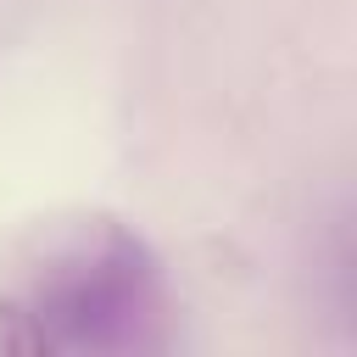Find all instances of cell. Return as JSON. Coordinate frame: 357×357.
<instances>
[{"mask_svg": "<svg viewBox=\"0 0 357 357\" xmlns=\"http://www.w3.org/2000/svg\"><path fill=\"white\" fill-rule=\"evenodd\" d=\"M6 346L28 357H145L178 346V296L123 218H73L39 240L6 296Z\"/></svg>", "mask_w": 357, "mask_h": 357, "instance_id": "obj_1", "label": "cell"}]
</instances>
